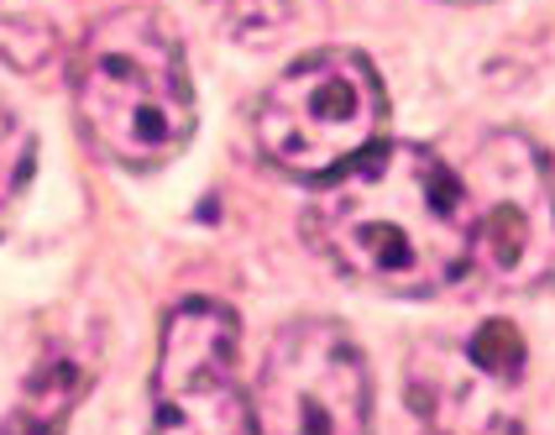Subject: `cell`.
Segmentation results:
<instances>
[{
  "label": "cell",
  "instance_id": "6da1fadb",
  "mask_svg": "<svg viewBox=\"0 0 555 435\" xmlns=\"http://www.w3.org/2000/svg\"><path fill=\"white\" fill-rule=\"evenodd\" d=\"M305 236L346 279L425 299L472 273L462 174L420 142H377L305 205Z\"/></svg>",
  "mask_w": 555,
  "mask_h": 435
},
{
  "label": "cell",
  "instance_id": "7a4b0ae2",
  "mask_svg": "<svg viewBox=\"0 0 555 435\" xmlns=\"http://www.w3.org/2000/svg\"><path fill=\"white\" fill-rule=\"evenodd\" d=\"M68 94L85 142L121 168L173 163L199 121L184 42L157 11L142 5L111 11L79 37L68 63Z\"/></svg>",
  "mask_w": 555,
  "mask_h": 435
},
{
  "label": "cell",
  "instance_id": "3957f363",
  "mask_svg": "<svg viewBox=\"0 0 555 435\" xmlns=\"http://www.w3.org/2000/svg\"><path fill=\"white\" fill-rule=\"evenodd\" d=\"M388 90L372 59L351 48H320L288 63L257 100V153L278 174L325 184L383 142Z\"/></svg>",
  "mask_w": 555,
  "mask_h": 435
},
{
  "label": "cell",
  "instance_id": "277c9868",
  "mask_svg": "<svg viewBox=\"0 0 555 435\" xmlns=\"http://www.w3.org/2000/svg\"><path fill=\"white\" fill-rule=\"evenodd\" d=\"M472 273L498 294H529L555 273V168L529 131H488L462 168Z\"/></svg>",
  "mask_w": 555,
  "mask_h": 435
},
{
  "label": "cell",
  "instance_id": "5b68a950",
  "mask_svg": "<svg viewBox=\"0 0 555 435\" xmlns=\"http://www.w3.org/2000/svg\"><path fill=\"white\" fill-rule=\"evenodd\" d=\"M403 394L435 435H519L529 346L508 315L430 331L403 357Z\"/></svg>",
  "mask_w": 555,
  "mask_h": 435
},
{
  "label": "cell",
  "instance_id": "8992f818",
  "mask_svg": "<svg viewBox=\"0 0 555 435\" xmlns=\"http://www.w3.org/2000/svg\"><path fill=\"white\" fill-rule=\"evenodd\" d=\"M257 435H372V378L336 320H294L262 351Z\"/></svg>",
  "mask_w": 555,
  "mask_h": 435
},
{
  "label": "cell",
  "instance_id": "52a82bcc",
  "mask_svg": "<svg viewBox=\"0 0 555 435\" xmlns=\"http://www.w3.org/2000/svg\"><path fill=\"white\" fill-rule=\"evenodd\" d=\"M242 325L216 299H184L163 320L153 368V435H257V405L236 373Z\"/></svg>",
  "mask_w": 555,
  "mask_h": 435
},
{
  "label": "cell",
  "instance_id": "ba28073f",
  "mask_svg": "<svg viewBox=\"0 0 555 435\" xmlns=\"http://www.w3.org/2000/svg\"><path fill=\"white\" fill-rule=\"evenodd\" d=\"M85 394H90V362L79 351H48L27 373L0 435H63Z\"/></svg>",
  "mask_w": 555,
  "mask_h": 435
},
{
  "label": "cell",
  "instance_id": "9c48e42d",
  "mask_svg": "<svg viewBox=\"0 0 555 435\" xmlns=\"http://www.w3.org/2000/svg\"><path fill=\"white\" fill-rule=\"evenodd\" d=\"M31 168H37V137L31 126L0 100V236L16 220L22 200L31 189Z\"/></svg>",
  "mask_w": 555,
  "mask_h": 435
},
{
  "label": "cell",
  "instance_id": "30bf717a",
  "mask_svg": "<svg viewBox=\"0 0 555 435\" xmlns=\"http://www.w3.org/2000/svg\"><path fill=\"white\" fill-rule=\"evenodd\" d=\"M462 5H477V0H462Z\"/></svg>",
  "mask_w": 555,
  "mask_h": 435
}]
</instances>
